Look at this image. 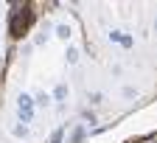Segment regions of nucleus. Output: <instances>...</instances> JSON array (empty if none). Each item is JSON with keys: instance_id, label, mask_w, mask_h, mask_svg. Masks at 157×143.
<instances>
[{"instance_id": "obj_1", "label": "nucleus", "mask_w": 157, "mask_h": 143, "mask_svg": "<svg viewBox=\"0 0 157 143\" xmlns=\"http://www.w3.org/2000/svg\"><path fill=\"white\" fill-rule=\"evenodd\" d=\"M146 143H157V135H154V137H149V140H146Z\"/></svg>"}]
</instances>
